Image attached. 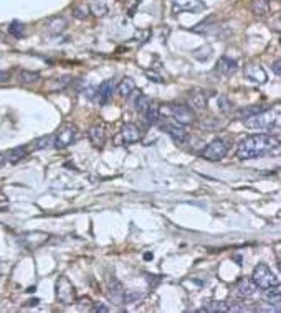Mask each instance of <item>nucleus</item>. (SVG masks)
I'll return each instance as SVG.
<instances>
[{
    "instance_id": "nucleus-1",
    "label": "nucleus",
    "mask_w": 281,
    "mask_h": 313,
    "mask_svg": "<svg viewBox=\"0 0 281 313\" xmlns=\"http://www.w3.org/2000/svg\"><path fill=\"white\" fill-rule=\"evenodd\" d=\"M278 148L279 142L276 137H273L271 134H255L240 142L238 148H236V156L240 160H252L276 152Z\"/></svg>"
},
{
    "instance_id": "nucleus-2",
    "label": "nucleus",
    "mask_w": 281,
    "mask_h": 313,
    "mask_svg": "<svg viewBox=\"0 0 281 313\" xmlns=\"http://www.w3.org/2000/svg\"><path fill=\"white\" fill-rule=\"evenodd\" d=\"M243 125H245L247 129H253V130L274 129L278 132V125H279L278 111L273 112V111L266 109L263 112H258V114H255V116H250L247 119H243Z\"/></svg>"
},
{
    "instance_id": "nucleus-3",
    "label": "nucleus",
    "mask_w": 281,
    "mask_h": 313,
    "mask_svg": "<svg viewBox=\"0 0 281 313\" xmlns=\"http://www.w3.org/2000/svg\"><path fill=\"white\" fill-rule=\"evenodd\" d=\"M252 280L255 282V285H257L258 289H261V290L268 289V287H271V285L279 284L278 277L271 272V269L268 267L266 264H258L257 267L253 269Z\"/></svg>"
},
{
    "instance_id": "nucleus-4",
    "label": "nucleus",
    "mask_w": 281,
    "mask_h": 313,
    "mask_svg": "<svg viewBox=\"0 0 281 313\" xmlns=\"http://www.w3.org/2000/svg\"><path fill=\"white\" fill-rule=\"evenodd\" d=\"M78 135V129L74 127L73 124H66L63 125L58 132L55 134V142H53V147L56 148H66L68 145H71V143L74 142V139H76Z\"/></svg>"
},
{
    "instance_id": "nucleus-5",
    "label": "nucleus",
    "mask_w": 281,
    "mask_h": 313,
    "mask_svg": "<svg viewBox=\"0 0 281 313\" xmlns=\"http://www.w3.org/2000/svg\"><path fill=\"white\" fill-rule=\"evenodd\" d=\"M56 298L63 305L74 303V287L66 277H60L56 280Z\"/></svg>"
},
{
    "instance_id": "nucleus-6",
    "label": "nucleus",
    "mask_w": 281,
    "mask_h": 313,
    "mask_svg": "<svg viewBox=\"0 0 281 313\" xmlns=\"http://www.w3.org/2000/svg\"><path fill=\"white\" fill-rule=\"evenodd\" d=\"M227 152H228L227 142L222 140V139H215L214 142L209 143L207 148L204 150L202 156L209 162H218V160H222L225 155H227Z\"/></svg>"
},
{
    "instance_id": "nucleus-7",
    "label": "nucleus",
    "mask_w": 281,
    "mask_h": 313,
    "mask_svg": "<svg viewBox=\"0 0 281 313\" xmlns=\"http://www.w3.org/2000/svg\"><path fill=\"white\" fill-rule=\"evenodd\" d=\"M172 117L179 125H190L195 122V112L189 106H182V104H174L172 108Z\"/></svg>"
},
{
    "instance_id": "nucleus-8",
    "label": "nucleus",
    "mask_w": 281,
    "mask_h": 313,
    "mask_svg": "<svg viewBox=\"0 0 281 313\" xmlns=\"http://www.w3.org/2000/svg\"><path fill=\"white\" fill-rule=\"evenodd\" d=\"M205 10V4L202 0H172V12L174 14H182V12H190V14H198Z\"/></svg>"
},
{
    "instance_id": "nucleus-9",
    "label": "nucleus",
    "mask_w": 281,
    "mask_h": 313,
    "mask_svg": "<svg viewBox=\"0 0 281 313\" xmlns=\"http://www.w3.org/2000/svg\"><path fill=\"white\" fill-rule=\"evenodd\" d=\"M243 74H245V78L250 81V83H255V84H263V83H266V79H268L266 71L260 65L245 66V71H243Z\"/></svg>"
},
{
    "instance_id": "nucleus-10",
    "label": "nucleus",
    "mask_w": 281,
    "mask_h": 313,
    "mask_svg": "<svg viewBox=\"0 0 281 313\" xmlns=\"http://www.w3.org/2000/svg\"><path fill=\"white\" fill-rule=\"evenodd\" d=\"M108 297L114 305H123L124 303V287L116 277L109 279L108 285Z\"/></svg>"
},
{
    "instance_id": "nucleus-11",
    "label": "nucleus",
    "mask_w": 281,
    "mask_h": 313,
    "mask_svg": "<svg viewBox=\"0 0 281 313\" xmlns=\"http://www.w3.org/2000/svg\"><path fill=\"white\" fill-rule=\"evenodd\" d=\"M114 87H116V83L114 79H106L103 81L99 87L96 89V99L99 101V104L106 106L112 97V92H114Z\"/></svg>"
},
{
    "instance_id": "nucleus-12",
    "label": "nucleus",
    "mask_w": 281,
    "mask_h": 313,
    "mask_svg": "<svg viewBox=\"0 0 281 313\" xmlns=\"http://www.w3.org/2000/svg\"><path fill=\"white\" fill-rule=\"evenodd\" d=\"M258 292V287L255 285V282L248 277H243L238 280V284H236V293L242 297V298H250V297H255Z\"/></svg>"
},
{
    "instance_id": "nucleus-13",
    "label": "nucleus",
    "mask_w": 281,
    "mask_h": 313,
    "mask_svg": "<svg viewBox=\"0 0 281 313\" xmlns=\"http://www.w3.org/2000/svg\"><path fill=\"white\" fill-rule=\"evenodd\" d=\"M236 70H238V63L235 60L228 58V56H222L220 60H218L217 66H215V71L223 74V76H230V74H235Z\"/></svg>"
},
{
    "instance_id": "nucleus-14",
    "label": "nucleus",
    "mask_w": 281,
    "mask_h": 313,
    "mask_svg": "<svg viewBox=\"0 0 281 313\" xmlns=\"http://www.w3.org/2000/svg\"><path fill=\"white\" fill-rule=\"evenodd\" d=\"M121 135H123V140L126 143H136V142H139L142 137L141 129L137 127L136 124H124Z\"/></svg>"
},
{
    "instance_id": "nucleus-15",
    "label": "nucleus",
    "mask_w": 281,
    "mask_h": 313,
    "mask_svg": "<svg viewBox=\"0 0 281 313\" xmlns=\"http://www.w3.org/2000/svg\"><path fill=\"white\" fill-rule=\"evenodd\" d=\"M47 239H48V234H45V233H28V234L22 236V242L30 249L40 247L42 244L47 242Z\"/></svg>"
},
{
    "instance_id": "nucleus-16",
    "label": "nucleus",
    "mask_w": 281,
    "mask_h": 313,
    "mask_svg": "<svg viewBox=\"0 0 281 313\" xmlns=\"http://www.w3.org/2000/svg\"><path fill=\"white\" fill-rule=\"evenodd\" d=\"M88 137H90V140L91 143L95 147H103L104 145V142H106V132H104V127L103 125H93V127L88 130Z\"/></svg>"
},
{
    "instance_id": "nucleus-17",
    "label": "nucleus",
    "mask_w": 281,
    "mask_h": 313,
    "mask_svg": "<svg viewBox=\"0 0 281 313\" xmlns=\"http://www.w3.org/2000/svg\"><path fill=\"white\" fill-rule=\"evenodd\" d=\"M169 130V135H171V139L179 143V145H182V143H185L187 140H189V132L182 127V125H169L167 127Z\"/></svg>"
},
{
    "instance_id": "nucleus-18",
    "label": "nucleus",
    "mask_w": 281,
    "mask_h": 313,
    "mask_svg": "<svg viewBox=\"0 0 281 313\" xmlns=\"http://www.w3.org/2000/svg\"><path fill=\"white\" fill-rule=\"evenodd\" d=\"M207 102L209 97L204 91H195L189 96V104L192 106V109H205L207 108Z\"/></svg>"
},
{
    "instance_id": "nucleus-19",
    "label": "nucleus",
    "mask_w": 281,
    "mask_h": 313,
    "mask_svg": "<svg viewBox=\"0 0 281 313\" xmlns=\"http://www.w3.org/2000/svg\"><path fill=\"white\" fill-rule=\"evenodd\" d=\"M45 25H47V30L50 31V33L58 35L66 28V20L63 17H53V18H50V20H47Z\"/></svg>"
},
{
    "instance_id": "nucleus-20",
    "label": "nucleus",
    "mask_w": 281,
    "mask_h": 313,
    "mask_svg": "<svg viewBox=\"0 0 281 313\" xmlns=\"http://www.w3.org/2000/svg\"><path fill=\"white\" fill-rule=\"evenodd\" d=\"M134 91H136V83H134V79H131V78H124L121 83L117 84V92H119L123 97H129Z\"/></svg>"
},
{
    "instance_id": "nucleus-21",
    "label": "nucleus",
    "mask_w": 281,
    "mask_h": 313,
    "mask_svg": "<svg viewBox=\"0 0 281 313\" xmlns=\"http://www.w3.org/2000/svg\"><path fill=\"white\" fill-rule=\"evenodd\" d=\"M90 12L96 17H104L106 14H108V5H106L104 0H91Z\"/></svg>"
},
{
    "instance_id": "nucleus-22",
    "label": "nucleus",
    "mask_w": 281,
    "mask_h": 313,
    "mask_svg": "<svg viewBox=\"0 0 281 313\" xmlns=\"http://www.w3.org/2000/svg\"><path fill=\"white\" fill-rule=\"evenodd\" d=\"M252 12L255 15L263 17L270 12V2L268 0H253L252 2Z\"/></svg>"
},
{
    "instance_id": "nucleus-23",
    "label": "nucleus",
    "mask_w": 281,
    "mask_h": 313,
    "mask_svg": "<svg viewBox=\"0 0 281 313\" xmlns=\"http://www.w3.org/2000/svg\"><path fill=\"white\" fill-rule=\"evenodd\" d=\"M159 114H160V109H159V104H155V102H151L147 106V109L144 111V116L147 119V122L149 124H157L159 121Z\"/></svg>"
},
{
    "instance_id": "nucleus-24",
    "label": "nucleus",
    "mask_w": 281,
    "mask_h": 313,
    "mask_svg": "<svg viewBox=\"0 0 281 313\" xmlns=\"http://www.w3.org/2000/svg\"><path fill=\"white\" fill-rule=\"evenodd\" d=\"M144 300V293L139 292V290H124V303H131V305H136Z\"/></svg>"
},
{
    "instance_id": "nucleus-25",
    "label": "nucleus",
    "mask_w": 281,
    "mask_h": 313,
    "mask_svg": "<svg viewBox=\"0 0 281 313\" xmlns=\"http://www.w3.org/2000/svg\"><path fill=\"white\" fill-rule=\"evenodd\" d=\"M55 142V135H43L40 139H36L33 143H32V148L33 150H45L48 147H52Z\"/></svg>"
},
{
    "instance_id": "nucleus-26",
    "label": "nucleus",
    "mask_w": 281,
    "mask_h": 313,
    "mask_svg": "<svg viewBox=\"0 0 281 313\" xmlns=\"http://www.w3.org/2000/svg\"><path fill=\"white\" fill-rule=\"evenodd\" d=\"M38 79H40V74L33 73V71L23 70V71H20V74H18V83H22V84H33Z\"/></svg>"
},
{
    "instance_id": "nucleus-27",
    "label": "nucleus",
    "mask_w": 281,
    "mask_h": 313,
    "mask_svg": "<svg viewBox=\"0 0 281 313\" xmlns=\"http://www.w3.org/2000/svg\"><path fill=\"white\" fill-rule=\"evenodd\" d=\"M266 109L268 108H266V106H263V104H260V106H248V108H245V109H240L238 112H236V114H238V117H242V119H247L250 116H255V114H258V112H263Z\"/></svg>"
},
{
    "instance_id": "nucleus-28",
    "label": "nucleus",
    "mask_w": 281,
    "mask_h": 313,
    "mask_svg": "<svg viewBox=\"0 0 281 313\" xmlns=\"http://www.w3.org/2000/svg\"><path fill=\"white\" fill-rule=\"evenodd\" d=\"M212 51H214V49H212L210 45H204V46H200V48L193 49L192 55H193V58L198 60V61H207V60H210Z\"/></svg>"
},
{
    "instance_id": "nucleus-29",
    "label": "nucleus",
    "mask_w": 281,
    "mask_h": 313,
    "mask_svg": "<svg viewBox=\"0 0 281 313\" xmlns=\"http://www.w3.org/2000/svg\"><path fill=\"white\" fill-rule=\"evenodd\" d=\"M263 298L266 300H270V302H278L279 297H281V287L279 284L276 285H271V287H268V289H263Z\"/></svg>"
},
{
    "instance_id": "nucleus-30",
    "label": "nucleus",
    "mask_w": 281,
    "mask_h": 313,
    "mask_svg": "<svg viewBox=\"0 0 281 313\" xmlns=\"http://www.w3.org/2000/svg\"><path fill=\"white\" fill-rule=\"evenodd\" d=\"M25 156H27V148H25V147L12 148V150H9V153H7V159L12 162V164H17V162L23 160Z\"/></svg>"
},
{
    "instance_id": "nucleus-31",
    "label": "nucleus",
    "mask_w": 281,
    "mask_h": 313,
    "mask_svg": "<svg viewBox=\"0 0 281 313\" xmlns=\"http://www.w3.org/2000/svg\"><path fill=\"white\" fill-rule=\"evenodd\" d=\"M198 311H209V313H215V311H228V305L225 302H210L205 306H202Z\"/></svg>"
},
{
    "instance_id": "nucleus-32",
    "label": "nucleus",
    "mask_w": 281,
    "mask_h": 313,
    "mask_svg": "<svg viewBox=\"0 0 281 313\" xmlns=\"http://www.w3.org/2000/svg\"><path fill=\"white\" fill-rule=\"evenodd\" d=\"M151 102H152L151 97L146 96V94H141V92H139V96H137L136 102H134V108H136V111H139V112H142V114H144V111L147 109V106L151 104Z\"/></svg>"
},
{
    "instance_id": "nucleus-33",
    "label": "nucleus",
    "mask_w": 281,
    "mask_h": 313,
    "mask_svg": "<svg viewBox=\"0 0 281 313\" xmlns=\"http://www.w3.org/2000/svg\"><path fill=\"white\" fill-rule=\"evenodd\" d=\"M9 33L14 35L15 38H20V36H23V35H25L23 23H20V22H12L10 27H9Z\"/></svg>"
},
{
    "instance_id": "nucleus-34",
    "label": "nucleus",
    "mask_w": 281,
    "mask_h": 313,
    "mask_svg": "<svg viewBox=\"0 0 281 313\" xmlns=\"http://www.w3.org/2000/svg\"><path fill=\"white\" fill-rule=\"evenodd\" d=\"M73 15L79 18V20H85V18L90 15V7H86V5H78V7L73 9Z\"/></svg>"
},
{
    "instance_id": "nucleus-35",
    "label": "nucleus",
    "mask_w": 281,
    "mask_h": 313,
    "mask_svg": "<svg viewBox=\"0 0 281 313\" xmlns=\"http://www.w3.org/2000/svg\"><path fill=\"white\" fill-rule=\"evenodd\" d=\"M228 305V311H248V308L243 303L240 302H232V303H227Z\"/></svg>"
},
{
    "instance_id": "nucleus-36",
    "label": "nucleus",
    "mask_w": 281,
    "mask_h": 313,
    "mask_svg": "<svg viewBox=\"0 0 281 313\" xmlns=\"http://www.w3.org/2000/svg\"><path fill=\"white\" fill-rule=\"evenodd\" d=\"M257 311H268V313H278L279 311V306L278 305H271V303H268V305H263V306H258Z\"/></svg>"
},
{
    "instance_id": "nucleus-37",
    "label": "nucleus",
    "mask_w": 281,
    "mask_h": 313,
    "mask_svg": "<svg viewBox=\"0 0 281 313\" xmlns=\"http://www.w3.org/2000/svg\"><path fill=\"white\" fill-rule=\"evenodd\" d=\"M217 102H218V108H220V111H223V112H228V111H230V102H228L227 97L220 96V97L217 99Z\"/></svg>"
},
{
    "instance_id": "nucleus-38",
    "label": "nucleus",
    "mask_w": 281,
    "mask_h": 313,
    "mask_svg": "<svg viewBox=\"0 0 281 313\" xmlns=\"http://www.w3.org/2000/svg\"><path fill=\"white\" fill-rule=\"evenodd\" d=\"M91 310L93 311H109V308H108V306H104V305H101V303H95V305H93L91 306Z\"/></svg>"
},
{
    "instance_id": "nucleus-39",
    "label": "nucleus",
    "mask_w": 281,
    "mask_h": 313,
    "mask_svg": "<svg viewBox=\"0 0 281 313\" xmlns=\"http://www.w3.org/2000/svg\"><path fill=\"white\" fill-rule=\"evenodd\" d=\"M83 92H85V96L88 97V99H95V96H96V89H95V87H88V89H85Z\"/></svg>"
},
{
    "instance_id": "nucleus-40",
    "label": "nucleus",
    "mask_w": 281,
    "mask_h": 313,
    "mask_svg": "<svg viewBox=\"0 0 281 313\" xmlns=\"http://www.w3.org/2000/svg\"><path fill=\"white\" fill-rule=\"evenodd\" d=\"M146 74H147V78H151V81H155V83H162V81H164V79H162V78L159 76V74H155V73L147 71Z\"/></svg>"
},
{
    "instance_id": "nucleus-41",
    "label": "nucleus",
    "mask_w": 281,
    "mask_h": 313,
    "mask_svg": "<svg viewBox=\"0 0 281 313\" xmlns=\"http://www.w3.org/2000/svg\"><path fill=\"white\" fill-rule=\"evenodd\" d=\"M9 78H10V73H7V71H0V84H2V83H7Z\"/></svg>"
},
{
    "instance_id": "nucleus-42",
    "label": "nucleus",
    "mask_w": 281,
    "mask_h": 313,
    "mask_svg": "<svg viewBox=\"0 0 281 313\" xmlns=\"http://www.w3.org/2000/svg\"><path fill=\"white\" fill-rule=\"evenodd\" d=\"M273 71H274V74H276V76H279V74H281V70H279V61H278V60L274 61V65H273Z\"/></svg>"
},
{
    "instance_id": "nucleus-43",
    "label": "nucleus",
    "mask_w": 281,
    "mask_h": 313,
    "mask_svg": "<svg viewBox=\"0 0 281 313\" xmlns=\"http://www.w3.org/2000/svg\"><path fill=\"white\" fill-rule=\"evenodd\" d=\"M4 164H5V159L2 155H0V167H4Z\"/></svg>"
}]
</instances>
